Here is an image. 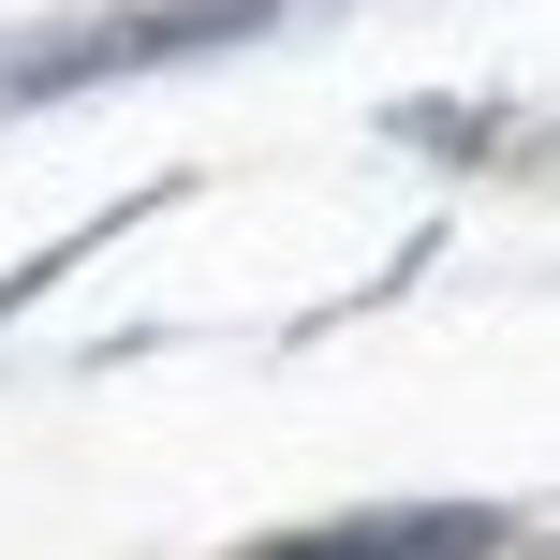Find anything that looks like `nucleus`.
<instances>
[{
	"instance_id": "obj_1",
	"label": "nucleus",
	"mask_w": 560,
	"mask_h": 560,
	"mask_svg": "<svg viewBox=\"0 0 560 560\" xmlns=\"http://www.w3.org/2000/svg\"><path fill=\"white\" fill-rule=\"evenodd\" d=\"M487 516H398V532H339V546H280V560H472Z\"/></svg>"
}]
</instances>
